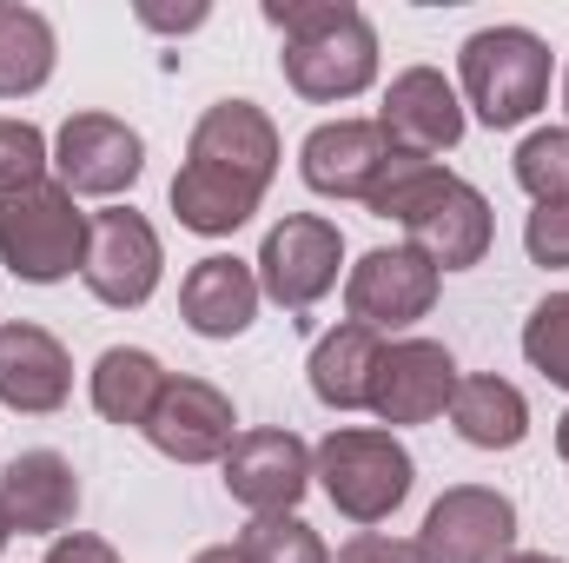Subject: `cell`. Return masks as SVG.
I'll return each mask as SVG.
<instances>
[{
  "instance_id": "cell-1",
  "label": "cell",
  "mask_w": 569,
  "mask_h": 563,
  "mask_svg": "<svg viewBox=\"0 0 569 563\" xmlns=\"http://www.w3.org/2000/svg\"><path fill=\"white\" fill-rule=\"evenodd\" d=\"M378 219L405 226V246L425 253L437 273H470L483 266L490 239H497V219H490V199L457 179L450 166L437 159H411V152H391V166L378 172L371 199H365Z\"/></svg>"
},
{
  "instance_id": "cell-2",
  "label": "cell",
  "mask_w": 569,
  "mask_h": 563,
  "mask_svg": "<svg viewBox=\"0 0 569 563\" xmlns=\"http://www.w3.org/2000/svg\"><path fill=\"white\" fill-rule=\"evenodd\" d=\"M266 27L284 40V87L311 107L358 100L378 80V27L351 0H266Z\"/></svg>"
},
{
  "instance_id": "cell-3",
  "label": "cell",
  "mask_w": 569,
  "mask_h": 563,
  "mask_svg": "<svg viewBox=\"0 0 569 563\" xmlns=\"http://www.w3.org/2000/svg\"><path fill=\"white\" fill-rule=\"evenodd\" d=\"M311 484L331 497L338 517L351 524H385L411 484H418V464L411 451L398 444V431L385 424H338L331 437L311 444Z\"/></svg>"
},
{
  "instance_id": "cell-4",
  "label": "cell",
  "mask_w": 569,
  "mask_h": 563,
  "mask_svg": "<svg viewBox=\"0 0 569 563\" xmlns=\"http://www.w3.org/2000/svg\"><path fill=\"white\" fill-rule=\"evenodd\" d=\"M457 93L490 134L523 127L550 100V47L530 27H477L457 53Z\"/></svg>"
},
{
  "instance_id": "cell-5",
  "label": "cell",
  "mask_w": 569,
  "mask_h": 563,
  "mask_svg": "<svg viewBox=\"0 0 569 563\" xmlns=\"http://www.w3.org/2000/svg\"><path fill=\"white\" fill-rule=\"evenodd\" d=\"M87 219L80 199L60 186V179H40V186H20L0 199V266L20 285H60L80 273V253H87Z\"/></svg>"
},
{
  "instance_id": "cell-6",
  "label": "cell",
  "mask_w": 569,
  "mask_h": 563,
  "mask_svg": "<svg viewBox=\"0 0 569 563\" xmlns=\"http://www.w3.org/2000/svg\"><path fill=\"white\" fill-rule=\"evenodd\" d=\"M166 273V246L152 233V219L133 206H107L87 219V253H80V279L100 305L113 312H140L146 298L159 292Z\"/></svg>"
},
{
  "instance_id": "cell-7",
  "label": "cell",
  "mask_w": 569,
  "mask_h": 563,
  "mask_svg": "<svg viewBox=\"0 0 569 563\" xmlns=\"http://www.w3.org/2000/svg\"><path fill=\"white\" fill-rule=\"evenodd\" d=\"M259 292L284 305V312H311L331 285H338V266H345V233L325 219V213H284L279 226L266 233L259 246Z\"/></svg>"
},
{
  "instance_id": "cell-8",
  "label": "cell",
  "mask_w": 569,
  "mask_h": 563,
  "mask_svg": "<svg viewBox=\"0 0 569 563\" xmlns=\"http://www.w3.org/2000/svg\"><path fill=\"white\" fill-rule=\"evenodd\" d=\"M437 285H443V273L430 266L425 253H411V246H378V253H365V259L345 273V312H351V325H365V332L385 338V332H405V325L430 318Z\"/></svg>"
},
{
  "instance_id": "cell-9",
  "label": "cell",
  "mask_w": 569,
  "mask_h": 563,
  "mask_svg": "<svg viewBox=\"0 0 569 563\" xmlns=\"http://www.w3.org/2000/svg\"><path fill=\"white\" fill-rule=\"evenodd\" d=\"M517 551V504L490 484H457L425 511L418 557L425 563H503Z\"/></svg>"
},
{
  "instance_id": "cell-10",
  "label": "cell",
  "mask_w": 569,
  "mask_h": 563,
  "mask_svg": "<svg viewBox=\"0 0 569 563\" xmlns=\"http://www.w3.org/2000/svg\"><path fill=\"white\" fill-rule=\"evenodd\" d=\"M146 172V140L113 113H73L53 134V179L73 199H120Z\"/></svg>"
},
{
  "instance_id": "cell-11",
  "label": "cell",
  "mask_w": 569,
  "mask_h": 563,
  "mask_svg": "<svg viewBox=\"0 0 569 563\" xmlns=\"http://www.w3.org/2000/svg\"><path fill=\"white\" fill-rule=\"evenodd\" d=\"M457 358H450V345H437V338H391L385 345V358H378V372H371V418L391 424V431H405V424H430L450 412V392H457Z\"/></svg>"
},
{
  "instance_id": "cell-12",
  "label": "cell",
  "mask_w": 569,
  "mask_h": 563,
  "mask_svg": "<svg viewBox=\"0 0 569 563\" xmlns=\"http://www.w3.org/2000/svg\"><path fill=\"white\" fill-rule=\"evenodd\" d=\"M146 444L172 464H226V451L239 444V412L212 378H166L146 418Z\"/></svg>"
},
{
  "instance_id": "cell-13",
  "label": "cell",
  "mask_w": 569,
  "mask_h": 563,
  "mask_svg": "<svg viewBox=\"0 0 569 563\" xmlns=\"http://www.w3.org/2000/svg\"><path fill=\"white\" fill-rule=\"evenodd\" d=\"M311 491V444L298 431H239V444L226 451V497L246 504L252 517H279L298 511V497Z\"/></svg>"
},
{
  "instance_id": "cell-14",
  "label": "cell",
  "mask_w": 569,
  "mask_h": 563,
  "mask_svg": "<svg viewBox=\"0 0 569 563\" xmlns=\"http://www.w3.org/2000/svg\"><path fill=\"white\" fill-rule=\"evenodd\" d=\"M378 134L391 140V152L437 159V152H450V146L463 140V93H457L437 67H405V73L385 87Z\"/></svg>"
},
{
  "instance_id": "cell-15",
  "label": "cell",
  "mask_w": 569,
  "mask_h": 563,
  "mask_svg": "<svg viewBox=\"0 0 569 563\" xmlns=\"http://www.w3.org/2000/svg\"><path fill=\"white\" fill-rule=\"evenodd\" d=\"M186 159L192 166H212V172H232L246 186H272L279 172V127L266 107L252 100H212L199 120H192V140H186Z\"/></svg>"
},
{
  "instance_id": "cell-16",
  "label": "cell",
  "mask_w": 569,
  "mask_h": 563,
  "mask_svg": "<svg viewBox=\"0 0 569 563\" xmlns=\"http://www.w3.org/2000/svg\"><path fill=\"white\" fill-rule=\"evenodd\" d=\"M67 398H73V358H67V345L47 325L7 318L0 325V405L27 412V418H47Z\"/></svg>"
},
{
  "instance_id": "cell-17",
  "label": "cell",
  "mask_w": 569,
  "mask_h": 563,
  "mask_svg": "<svg viewBox=\"0 0 569 563\" xmlns=\"http://www.w3.org/2000/svg\"><path fill=\"white\" fill-rule=\"evenodd\" d=\"M385 166H391V140L378 134V120H325L298 146V172L325 199H371Z\"/></svg>"
},
{
  "instance_id": "cell-18",
  "label": "cell",
  "mask_w": 569,
  "mask_h": 563,
  "mask_svg": "<svg viewBox=\"0 0 569 563\" xmlns=\"http://www.w3.org/2000/svg\"><path fill=\"white\" fill-rule=\"evenodd\" d=\"M0 504L20 537H67L80 517V471L60 451H20L0 471Z\"/></svg>"
},
{
  "instance_id": "cell-19",
  "label": "cell",
  "mask_w": 569,
  "mask_h": 563,
  "mask_svg": "<svg viewBox=\"0 0 569 563\" xmlns=\"http://www.w3.org/2000/svg\"><path fill=\"white\" fill-rule=\"evenodd\" d=\"M266 292H259V266L252 259H232V253H212L199 259L186 285H179V318L199 332V338H246L252 318H259Z\"/></svg>"
},
{
  "instance_id": "cell-20",
  "label": "cell",
  "mask_w": 569,
  "mask_h": 563,
  "mask_svg": "<svg viewBox=\"0 0 569 563\" xmlns=\"http://www.w3.org/2000/svg\"><path fill=\"white\" fill-rule=\"evenodd\" d=\"M378 358H385V338L378 332H365V325H331L318 345H311V365H305V378H311V398L325 405V412H365L371 405V372H378Z\"/></svg>"
},
{
  "instance_id": "cell-21",
  "label": "cell",
  "mask_w": 569,
  "mask_h": 563,
  "mask_svg": "<svg viewBox=\"0 0 569 563\" xmlns=\"http://www.w3.org/2000/svg\"><path fill=\"white\" fill-rule=\"evenodd\" d=\"M166 378H172V372H166L146 345H107V352L93 358V372H87V392H93V412L107 424L146 431L159 392H166Z\"/></svg>"
},
{
  "instance_id": "cell-22",
  "label": "cell",
  "mask_w": 569,
  "mask_h": 563,
  "mask_svg": "<svg viewBox=\"0 0 569 563\" xmlns=\"http://www.w3.org/2000/svg\"><path fill=\"white\" fill-rule=\"evenodd\" d=\"M259 186H246V179H232V172H212V166H179L172 172V213H179V226L186 233H199V239H232L252 213H259Z\"/></svg>"
},
{
  "instance_id": "cell-23",
  "label": "cell",
  "mask_w": 569,
  "mask_h": 563,
  "mask_svg": "<svg viewBox=\"0 0 569 563\" xmlns=\"http://www.w3.org/2000/svg\"><path fill=\"white\" fill-rule=\"evenodd\" d=\"M450 424H457V437L477 444V451H517V444L530 437V405H523V392H517L510 378L477 372V378H457V392H450Z\"/></svg>"
},
{
  "instance_id": "cell-24",
  "label": "cell",
  "mask_w": 569,
  "mask_h": 563,
  "mask_svg": "<svg viewBox=\"0 0 569 563\" xmlns=\"http://www.w3.org/2000/svg\"><path fill=\"white\" fill-rule=\"evenodd\" d=\"M60 67V33L40 7L0 0V100H27L53 80Z\"/></svg>"
},
{
  "instance_id": "cell-25",
  "label": "cell",
  "mask_w": 569,
  "mask_h": 563,
  "mask_svg": "<svg viewBox=\"0 0 569 563\" xmlns=\"http://www.w3.org/2000/svg\"><path fill=\"white\" fill-rule=\"evenodd\" d=\"M246 563H331L325 537L298 517V511H279V517H252L232 544Z\"/></svg>"
},
{
  "instance_id": "cell-26",
  "label": "cell",
  "mask_w": 569,
  "mask_h": 563,
  "mask_svg": "<svg viewBox=\"0 0 569 563\" xmlns=\"http://www.w3.org/2000/svg\"><path fill=\"white\" fill-rule=\"evenodd\" d=\"M517 186L537 206H563L569 199V127H537L517 146Z\"/></svg>"
},
{
  "instance_id": "cell-27",
  "label": "cell",
  "mask_w": 569,
  "mask_h": 563,
  "mask_svg": "<svg viewBox=\"0 0 569 563\" xmlns=\"http://www.w3.org/2000/svg\"><path fill=\"white\" fill-rule=\"evenodd\" d=\"M523 358L569 392V292H550L530 318H523Z\"/></svg>"
},
{
  "instance_id": "cell-28",
  "label": "cell",
  "mask_w": 569,
  "mask_h": 563,
  "mask_svg": "<svg viewBox=\"0 0 569 563\" xmlns=\"http://www.w3.org/2000/svg\"><path fill=\"white\" fill-rule=\"evenodd\" d=\"M53 172V140L33 120H0V199Z\"/></svg>"
},
{
  "instance_id": "cell-29",
  "label": "cell",
  "mask_w": 569,
  "mask_h": 563,
  "mask_svg": "<svg viewBox=\"0 0 569 563\" xmlns=\"http://www.w3.org/2000/svg\"><path fill=\"white\" fill-rule=\"evenodd\" d=\"M523 253H530V266L569 273V199L563 206H537L523 219Z\"/></svg>"
},
{
  "instance_id": "cell-30",
  "label": "cell",
  "mask_w": 569,
  "mask_h": 563,
  "mask_svg": "<svg viewBox=\"0 0 569 563\" xmlns=\"http://www.w3.org/2000/svg\"><path fill=\"white\" fill-rule=\"evenodd\" d=\"M338 563H425V557H418V544H405V537H385V531H358V537L338 551Z\"/></svg>"
},
{
  "instance_id": "cell-31",
  "label": "cell",
  "mask_w": 569,
  "mask_h": 563,
  "mask_svg": "<svg viewBox=\"0 0 569 563\" xmlns=\"http://www.w3.org/2000/svg\"><path fill=\"white\" fill-rule=\"evenodd\" d=\"M133 13H140V27H152V33H192V27H206V20H212V7H206V0H186V7L140 0Z\"/></svg>"
},
{
  "instance_id": "cell-32",
  "label": "cell",
  "mask_w": 569,
  "mask_h": 563,
  "mask_svg": "<svg viewBox=\"0 0 569 563\" xmlns=\"http://www.w3.org/2000/svg\"><path fill=\"white\" fill-rule=\"evenodd\" d=\"M47 563H120V551L107 537H93V531H67V537L47 544Z\"/></svg>"
},
{
  "instance_id": "cell-33",
  "label": "cell",
  "mask_w": 569,
  "mask_h": 563,
  "mask_svg": "<svg viewBox=\"0 0 569 563\" xmlns=\"http://www.w3.org/2000/svg\"><path fill=\"white\" fill-rule=\"evenodd\" d=\"M192 563H246V557H239L232 544H212V551H199V557H192Z\"/></svg>"
},
{
  "instance_id": "cell-34",
  "label": "cell",
  "mask_w": 569,
  "mask_h": 563,
  "mask_svg": "<svg viewBox=\"0 0 569 563\" xmlns=\"http://www.w3.org/2000/svg\"><path fill=\"white\" fill-rule=\"evenodd\" d=\"M503 563H563V557H550V551H510Z\"/></svg>"
},
{
  "instance_id": "cell-35",
  "label": "cell",
  "mask_w": 569,
  "mask_h": 563,
  "mask_svg": "<svg viewBox=\"0 0 569 563\" xmlns=\"http://www.w3.org/2000/svg\"><path fill=\"white\" fill-rule=\"evenodd\" d=\"M557 457H563V464H569V412H563V418H557Z\"/></svg>"
},
{
  "instance_id": "cell-36",
  "label": "cell",
  "mask_w": 569,
  "mask_h": 563,
  "mask_svg": "<svg viewBox=\"0 0 569 563\" xmlns=\"http://www.w3.org/2000/svg\"><path fill=\"white\" fill-rule=\"evenodd\" d=\"M13 544V517H7V504H0V551Z\"/></svg>"
},
{
  "instance_id": "cell-37",
  "label": "cell",
  "mask_w": 569,
  "mask_h": 563,
  "mask_svg": "<svg viewBox=\"0 0 569 563\" xmlns=\"http://www.w3.org/2000/svg\"><path fill=\"white\" fill-rule=\"evenodd\" d=\"M563 107H569V73H563Z\"/></svg>"
}]
</instances>
